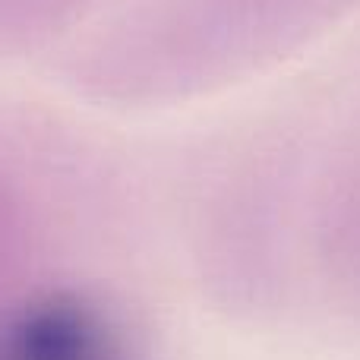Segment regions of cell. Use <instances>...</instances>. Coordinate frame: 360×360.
Wrapping results in <instances>:
<instances>
[{"mask_svg":"<svg viewBox=\"0 0 360 360\" xmlns=\"http://www.w3.org/2000/svg\"><path fill=\"white\" fill-rule=\"evenodd\" d=\"M0 360H117V354L95 307L73 294H48L0 329Z\"/></svg>","mask_w":360,"mask_h":360,"instance_id":"obj_1","label":"cell"}]
</instances>
